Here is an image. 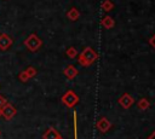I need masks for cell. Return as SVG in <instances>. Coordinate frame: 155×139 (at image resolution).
<instances>
[{"mask_svg":"<svg viewBox=\"0 0 155 139\" xmlns=\"http://www.w3.org/2000/svg\"><path fill=\"white\" fill-rule=\"evenodd\" d=\"M58 139H63V138H62V137H61V138H58Z\"/></svg>","mask_w":155,"mask_h":139,"instance_id":"cell-22","label":"cell"},{"mask_svg":"<svg viewBox=\"0 0 155 139\" xmlns=\"http://www.w3.org/2000/svg\"><path fill=\"white\" fill-rule=\"evenodd\" d=\"M63 74L65 75V77H67L68 80H73V79H75V77L78 76L79 71H78V69H76L74 65H68V66L64 69Z\"/></svg>","mask_w":155,"mask_h":139,"instance_id":"cell-8","label":"cell"},{"mask_svg":"<svg viewBox=\"0 0 155 139\" xmlns=\"http://www.w3.org/2000/svg\"><path fill=\"white\" fill-rule=\"evenodd\" d=\"M147 139H155V131H154V133H153V134H150Z\"/></svg>","mask_w":155,"mask_h":139,"instance_id":"cell-20","label":"cell"},{"mask_svg":"<svg viewBox=\"0 0 155 139\" xmlns=\"http://www.w3.org/2000/svg\"><path fill=\"white\" fill-rule=\"evenodd\" d=\"M61 138V134L53 128V127H50L46 129V132L44 133L42 135V139H58Z\"/></svg>","mask_w":155,"mask_h":139,"instance_id":"cell-9","label":"cell"},{"mask_svg":"<svg viewBox=\"0 0 155 139\" xmlns=\"http://www.w3.org/2000/svg\"><path fill=\"white\" fill-rule=\"evenodd\" d=\"M12 42L13 41H12V39H11L10 35H7V34H0V50H2V51L8 50L11 47Z\"/></svg>","mask_w":155,"mask_h":139,"instance_id":"cell-7","label":"cell"},{"mask_svg":"<svg viewBox=\"0 0 155 139\" xmlns=\"http://www.w3.org/2000/svg\"><path fill=\"white\" fill-rule=\"evenodd\" d=\"M97 59H98V53L92 47H85L84 51L78 57L79 64H81L82 66H90Z\"/></svg>","mask_w":155,"mask_h":139,"instance_id":"cell-1","label":"cell"},{"mask_svg":"<svg viewBox=\"0 0 155 139\" xmlns=\"http://www.w3.org/2000/svg\"><path fill=\"white\" fill-rule=\"evenodd\" d=\"M65 54L70 58V59H73V58H75L76 56H79V53H78V50L75 48V47H68L67 48V51H65Z\"/></svg>","mask_w":155,"mask_h":139,"instance_id":"cell-14","label":"cell"},{"mask_svg":"<svg viewBox=\"0 0 155 139\" xmlns=\"http://www.w3.org/2000/svg\"><path fill=\"white\" fill-rule=\"evenodd\" d=\"M117 102H119V104H120L121 108H124V109H130V108L133 105L134 99H133V97H132L131 94H128V93H124V94L119 98Z\"/></svg>","mask_w":155,"mask_h":139,"instance_id":"cell-4","label":"cell"},{"mask_svg":"<svg viewBox=\"0 0 155 139\" xmlns=\"http://www.w3.org/2000/svg\"><path fill=\"white\" fill-rule=\"evenodd\" d=\"M73 124H74V139H79L78 138V115H76V111H73Z\"/></svg>","mask_w":155,"mask_h":139,"instance_id":"cell-15","label":"cell"},{"mask_svg":"<svg viewBox=\"0 0 155 139\" xmlns=\"http://www.w3.org/2000/svg\"><path fill=\"white\" fill-rule=\"evenodd\" d=\"M102 8H103L105 12H109V11H111V10L114 8V2H113L111 0H104V1L102 2Z\"/></svg>","mask_w":155,"mask_h":139,"instance_id":"cell-13","label":"cell"},{"mask_svg":"<svg viewBox=\"0 0 155 139\" xmlns=\"http://www.w3.org/2000/svg\"><path fill=\"white\" fill-rule=\"evenodd\" d=\"M149 44L155 48V34L153 35V37H150V39H149Z\"/></svg>","mask_w":155,"mask_h":139,"instance_id":"cell-19","label":"cell"},{"mask_svg":"<svg viewBox=\"0 0 155 139\" xmlns=\"http://www.w3.org/2000/svg\"><path fill=\"white\" fill-rule=\"evenodd\" d=\"M24 71L27 73V75L29 76V79H33V77L36 75V73H38V71H36V69H35L34 66H31V65H30V66H28Z\"/></svg>","mask_w":155,"mask_h":139,"instance_id":"cell-16","label":"cell"},{"mask_svg":"<svg viewBox=\"0 0 155 139\" xmlns=\"http://www.w3.org/2000/svg\"><path fill=\"white\" fill-rule=\"evenodd\" d=\"M97 129L101 132V133H107L110 128H111V122L107 118V117H101L96 124Z\"/></svg>","mask_w":155,"mask_h":139,"instance_id":"cell-5","label":"cell"},{"mask_svg":"<svg viewBox=\"0 0 155 139\" xmlns=\"http://www.w3.org/2000/svg\"><path fill=\"white\" fill-rule=\"evenodd\" d=\"M7 104V100H6V98L5 97H2L1 94H0V109H2L5 105Z\"/></svg>","mask_w":155,"mask_h":139,"instance_id":"cell-18","label":"cell"},{"mask_svg":"<svg viewBox=\"0 0 155 139\" xmlns=\"http://www.w3.org/2000/svg\"><path fill=\"white\" fill-rule=\"evenodd\" d=\"M1 111H2V116H4L6 120H11V118L17 114L16 108H15L12 104H10V103H7V104L1 109Z\"/></svg>","mask_w":155,"mask_h":139,"instance_id":"cell-6","label":"cell"},{"mask_svg":"<svg viewBox=\"0 0 155 139\" xmlns=\"http://www.w3.org/2000/svg\"><path fill=\"white\" fill-rule=\"evenodd\" d=\"M61 100H62V103H63L67 108H74V106L79 103V97H78V94H76L74 91L69 89V91H67V92L62 95Z\"/></svg>","mask_w":155,"mask_h":139,"instance_id":"cell-3","label":"cell"},{"mask_svg":"<svg viewBox=\"0 0 155 139\" xmlns=\"http://www.w3.org/2000/svg\"><path fill=\"white\" fill-rule=\"evenodd\" d=\"M101 24H102L105 29H111V28H114V25H115V21H114L110 16H104V17L101 19Z\"/></svg>","mask_w":155,"mask_h":139,"instance_id":"cell-10","label":"cell"},{"mask_svg":"<svg viewBox=\"0 0 155 139\" xmlns=\"http://www.w3.org/2000/svg\"><path fill=\"white\" fill-rule=\"evenodd\" d=\"M18 79H19V81H21V82H27V81H29V80H30L25 71H21V73L18 74Z\"/></svg>","mask_w":155,"mask_h":139,"instance_id":"cell-17","label":"cell"},{"mask_svg":"<svg viewBox=\"0 0 155 139\" xmlns=\"http://www.w3.org/2000/svg\"><path fill=\"white\" fill-rule=\"evenodd\" d=\"M0 135H1V132H0Z\"/></svg>","mask_w":155,"mask_h":139,"instance_id":"cell-23","label":"cell"},{"mask_svg":"<svg viewBox=\"0 0 155 139\" xmlns=\"http://www.w3.org/2000/svg\"><path fill=\"white\" fill-rule=\"evenodd\" d=\"M2 116V111H1V109H0V117Z\"/></svg>","mask_w":155,"mask_h":139,"instance_id":"cell-21","label":"cell"},{"mask_svg":"<svg viewBox=\"0 0 155 139\" xmlns=\"http://www.w3.org/2000/svg\"><path fill=\"white\" fill-rule=\"evenodd\" d=\"M149 106H150V102L147 99V98H140L138 102H137V108L139 109V110H148L149 109Z\"/></svg>","mask_w":155,"mask_h":139,"instance_id":"cell-12","label":"cell"},{"mask_svg":"<svg viewBox=\"0 0 155 139\" xmlns=\"http://www.w3.org/2000/svg\"><path fill=\"white\" fill-rule=\"evenodd\" d=\"M67 17H68V19L69 21H78L79 19V17H80V12H79V10L76 8V7H71L68 12H67Z\"/></svg>","mask_w":155,"mask_h":139,"instance_id":"cell-11","label":"cell"},{"mask_svg":"<svg viewBox=\"0 0 155 139\" xmlns=\"http://www.w3.org/2000/svg\"><path fill=\"white\" fill-rule=\"evenodd\" d=\"M24 45H25V47H27L29 51L35 52V51H38V50L41 47L42 41H41V39H40L36 34H30V35L24 40Z\"/></svg>","mask_w":155,"mask_h":139,"instance_id":"cell-2","label":"cell"}]
</instances>
